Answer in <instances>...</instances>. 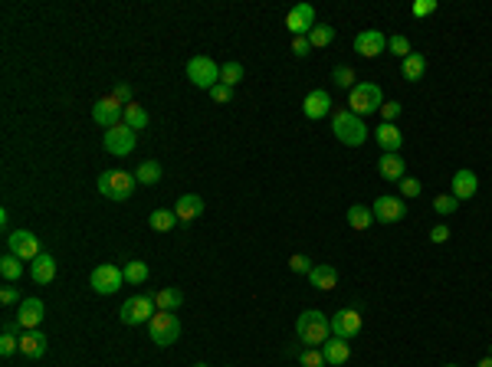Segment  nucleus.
Here are the masks:
<instances>
[{
  "instance_id": "1",
  "label": "nucleus",
  "mask_w": 492,
  "mask_h": 367,
  "mask_svg": "<svg viewBox=\"0 0 492 367\" xmlns=\"http://www.w3.org/2000/svg\"><path fill=\"white\" fill-rule=\"evenodd\" d=\"M296 335L305 348H322L331 338V318H325L318 309H305L296 318Z\"/></svg>"
},
{
  "instance_id": "2",
  "label": "nucleus",
  "mask_w": 492,
  "mask_h": 367,
  "mask_svg": "<svg viewBox=\"0 0 492 367\" xmlns=\"http://www.w3.org/2000/svg\"><path fill=\"white\" fill-rule=\"evenodd\" d=\"M331 132H335V138H338L342 145L361 147L364 141H368L371 128H368V125H364V118H358L355 112H348V108H338V112L331 115Z\"/></svg>"
},
{
  "instance_id": "3",
  "label": "nucleus",
  "mask_w": 492,
  "mask_h": 367,
  "mask_svg": "<svg viewBox=\"0 0 492 367\" xmlns=\"http://www.w3.org/2000/svg\"><path fill=\"white\" fill-rule=\"evenodd\" d=\"M381 105H384V95H381V86H374V82H358L348 95V112H355L358 118L381 112Z\"/></svg>"
},
{
  "instance_id": "4",
  "label": "nucleus",
  "mask_w": 492,
  "mask_h": 367,
  "mask_svg": "<svg viewBox=\"0 0 492 367\" xmlns=\"http://www.w3.org/2000/svg\"><path fill=\"white\" fill-rule=\"evenodd\" d=\"M134 187H138V180L128 171H102L99 174V193L108 200H128Z\"/></svg>"
},
{
  "instance_id": "5",
  "label": "nucleus",
  "mask_w": 492,
  "mask_h": 367,
  "mask_svg": "<svg viewBox=\"0 0 492 367\" xmlns=\"http://www.w3.org/2000/svg\"><path fill=\"white\" fill-rule=\"evenodd\" d=\"M148 331L158 348H167V344H174L180 338V318L174 311H154L148 322Z\"/></svg>"
},
{
  "instance_id": "6",
  "label": "nucleus",
  "mask_w": 492,
  "mask_h": 367,
  "mask_svg": "<svg viewBox=\"0 0 492 367\" xmlns=\"http://www.w3.org/2000/svg\"><path fill=\"white\" fill-rule=\"evenodd\" d=\"M187 79H191L197 88H207L210 92L213 86H220V66L210 56H194L187 62Z\"/></svg>"
},
{
  "instance_id": "7",
  "label": "nucleus",
  "mask_w": 492,
  "mask_h": 367,
  "mask_svg": "<svg viewBox=\"0 0 492 367\" xmlns=\"http://www.w3.org/2000/svg\"><path fill=\"white\" fill-rule=\"evenodd\" d=\"M89 285L99 295L119 292L121 285H125V269H121V265H112V263L95 265V269H92V276H89Z\"/></svg>"
},
{
  "instance_id": "8",
  "label": "nucleus",
  "mask_w": 492,
  "mask_h": 367,
  "mask_svg": "<svg viewBox=\"0 0 492 367\" xmlns=\"http://www.w3.org/2000/svg\"><path fill=\"white\" fill-rule=\"evenodd\" d=\"M134 141H138V132H132L125 121L115 125V128H108L102 138V147L108 154H115V158H125V154H132L134 151Z\"/></svg>"
},
{
  "instance_id": "9",
  "label": "nucleus",
  "mask_w": 492,
  "mask_h": 367,
  "mask_svg": "<svg viewBox=\"0 0 492 367\" xmlns=\"http://www.w3.org/2000/svg\"><path fill=\"white\" fill-rule=\"evenodd\" d=\"M154 311H158V305H154L151 295H132V298H125V305H121L119 315L125 324H145V322H151Z\"/></svg>"
},
{
  "instance_id": "10",
  "label": "nucleus",
  "mask_w": 492,
  "mask_h": 367,
  "mask_svg": "<svg viewBox=\"0 0 492 367\" xmlns=\"http://www.w3.org/2000/svg\"><path fill=\"white\" fill-rule=\"evenodd\" d=\"M7 252L33 263L40 256V236L30 233V230H14V233H7Z\"/></svg>"
},
{
  "instance_id": "11",
  "label": "nucleus",
  "mask_w": 492,
  "mask_h": 367,
  "mask_svg": "<svg viewBox=\"0 0 492 367\" xmlns=\"http://www.w3.org/2000/svg\"><path fill=\"white\" fill-rule=\"evenodd\" d=\"M92 118H95V125H102L105 132L108 128H115V125H121L125 121V105L119 102V99H99V102L92 105Z\"/></svg>"
},
{
  "instance_id": "12",
  "label": "nucleus",
  "mask_w": 492,
  "mask_h": 367,
  "mask_svg": "<svg viewBox=\"0 0 492 367\" xmlns=\"http://www.w3.org/2000/svg\"><path fill=\"white\" fill-rule=\"evenodd\" d=\"M285 29L292 36H309L315 29V7L312 3H296L289 14H285Z\"/></svg>"
},
{
  "instance_id": "13",
  "label": "nucleus",
  "mask_w": 492,
  "mask_h": 367,
  "mask_svg": "<svg viewBox=\"0 0 492 367\" xmlns=\"http://www.w3.org/2000/svg\"><path fill=\"white\" fill-rule=\"evenodd\" d=\"M331 335L342 341H351L361 335V311L358 309H342L331 318Z\"/></svg>"
},
{
  "instance_id": "14",
  "label": "nucleus",
  "mask_w": 492,
  "mask_h": 367,
  "mask_svg": "<svg viewBox=\"0 0 492 367\" xmlns=\"http://www.w3.org/2000/svg\"><path fill=\"white\" fill-rule=\"evenodd\" d=\"M384 49H388V36H384L381 29H361L358 36H355V53L364 59L381 56Z\"/></svg>"
},
{
  "instance_id": "15",
  "label": "nucleus",
  "mask_w": 492,
  "mask_h": 367,
  "mask_svg": "<svg viewBox=\"0 0 492 367\" xmlns=\"http://www.w3.org/2000/svg\"><path fill=\"white\" fill-rule=\"evenodd\" d=\"M371 213L377 223H397V220H403L407 206H403L401 197H388V193H384V197H377L371 204Z\"/></svg>"
},
{
  "instance_id": "16",
  "label": "nucleus",
  "mask_w": 492,
  "mask_h": 367,
  "mask_svg": "<svg viewBox=\"0 0 492 367\" xmlns=\"http://www.w3.org/2000/svg\"><path fill=\"white\" fill-rule=\"evenodd\" d=\"M449 187H453V197L456 200H469V197H476V191H479V177H476V171H469V167H460L456 174H453V180H449Z\"/></svg>"
},
{
  "instance_id": "17",
  "label": "nucleus",
  "mask_w": 492,
  "mask_h": 367,
  "mask_svg": "<svg viewBox=\"0 0 492 367\" xmlns=\"http://www.w3.org/2000/svg\"><path fill=\"white\" fill-rule=\"evenodd\" d=\"M302 112H305L309 121H318V118L331 115V95H328L325 88H312L305 95V102H302Z\"/></svg>"
},
{
  "instance_id": "18",
  "label": "nucleus",
  "mask_w": 492,
  "mask_h": 367,
  "mask_svg": "<svg viewBox=\"0 0 492 367\" xmlns=\"http://www.w3.org/2000/svg\"><path fill=\"white\" fill-rule=\"evenodd\" d=\"M374 141H377V147L384 151V154H397L403 145V134L397 125H390V121H381L377 128H374Z\"/></svg>"
},
{
  "instance_id": "19",
  "label": "nucleus",
  "mask_w": 492,
  "mask_h": 367,
  "mask_svg": "<svg viewBox=\"0 0 492 367\" xmlns=\"http://www.w3.org/2000/svg\"><path fill=\"white\" fill-rule=\"evenodd\" d=\"M16 318H20V324H23V331H33V328H40V322L46 318V305L40 302V298H23Z\"/></svg>"
},
{
  "instance_id": "20",
  "label": "nucleus",
  "mask_w": 492,
  "mask_h": 367,
  "mask_svg": "<svg viewBox=\"0 0 492 367\" xmlns=\"http://www.w3.org/2000/svg\"><path fill=\"white\" fill-rule=\"evenodd\" d=\"M30 276L36 285H49V282L56 279V259H53L49 252H40L30 263Z\"/></svg>"
},
{
  "instance_id": "21",
  "label": "nucleus",
  "mask_w": 492,
  "mask_h": 367,
  "mask_svg": "<svg viewBox=\"0 0 492 367\" xmlns=\"http://www.w3.org/2000/svg\"><path fill=\"white\" fill-rule=\"evenodd\" d=\"M20 354H27V357H43L46 354V335L40 328H33V331H23L20 335Z\"/></svg>"
},
{
  "instance_id": "22",
  "label": "nucleus",
  "mask_w": 492,
  "mask_h": 367,
  "mask_svg": "<svg viewBox=\"0 0 492 367\" xmlns=\"http://www.w3.org/2000/svg\"><path fill=\"white\" fill-rule=\"evenodd\" d=\"M403 171H407V167H403L401 154H381V158H377V174L384 177V180H397V184H401L403 177H407Z\"/></svg>"
},
{
  "instance_id": "23",
  "label": "nucleus",
  "mask_w": 492,
  "mask_h": 367,
  "mask_svg": "<svg viewBox=\"0 0 492 367\" xmlns=\"http://www.w3.org/2000/svg\"><path fill=\"white\" fill-rule=\"evenodd\" d=\"M322 354H325V364L338 367V364H344V361L351 357V348H348V341H342V338H335V335H331V338L322 344Z\"/></svg>"
},
{
  "instance_id": "24",
  "label": "nucleus",
  "mask_w": 492,
  "mask_h": 367,
  "mask_svg": "<svg viewBox=\"0 0 492 367\" xmlns=\"http://www.w3.org/2000/svg\"><path fill=\"white\" fill-rule=\"evenodd\" d=\"M174 213H178V220H197L200 213H204V197H197V193H184L174 206Z\"/></svg>"
},
{
  "instance_id": "25",
  "label": "nucleus",
  "mask_w": 492,
  "mask_h": 367,
  "mask_svg": "<svg viewBox=\"0 0 492 367\" xmlns=\"http://www.w3.org/2000/svg\"><path fill=\"white\" fill-rule=\"evenodd\" d=\"M309 282H312L318 292H328V289L338 285V269H335V265H315L312 272H309Z\"/></svg>"
},
{
  "instance_id": "26",
  "label": "nucleus",
  "mask_w": 492,
  "mask_h": 367,
  "mask_svg": "<svg viewBox=\"0 0 492 367\" xmlns=\"http://www.w3.org/2000/svg\"><path fill=\"white\" fill-rule=\"evenodd\" d=\"M401 73L407 82H417V79H423V73H427V59L420 56V53H410L407 59H401Z\"/></svg>"
},
{
  "instance_id": "27",
  "label": "nucleus",
  "mask_w": 492,
  "mask_h": 367,
  "mask_svg": "<svg viewBox=\"0 0 492 367\" xmlns=\"http://www.w3.org/2000/svg\"><path fill=\"white\" fill-rule=\"evenodd\" d=\"M371 223H374L371 206H361V204L348 206V226H351V230H358V233H364V230H368Z\"/></svg>"
},
{
  "instance_id": "28",
  "label": "nucleus",
  "mask_w": 492,
  "mask_h": 367,
  "mask_svg": "<svg viewBox=\"0 0 492 367\" xmlns=\"http://www.w3.org/2000/svg\"><path fill=\"white\" fill-rule=\"evenodd\" d=\"M180 302H184V292H180V289H161V292H154L158 311H178Z\"/></svg>"
},
{
  "instance_id": "29",
  "label": "nucleus",
  "mask_w": 492,
  "mask_h": 367,
  "mask_svg": "<svg viewBox=\"0 0 492 367\" xmlns=\"http://www.w3.org/2000/svg\"><path fill=\"white\" fill-rule=\"evenodd\" d=\"M151 230H158V233H171L174 226H178V213L174 210H151Z\"/></svg>"
},
{
  "instance_id": "30",
  "label": "nucleus",
  "mask_w": 492,
  "mask_h": 367,
  "mask_svg": "<svg viewBox=\"0 0 492 367\" xmlns=\"http://www.w3.org/2000/svg\"><path fill=\"white\" fill-rule=\"evenodd\" d=\"M0 276L7 282H16L23 276V259L14 256V252H3V256H0Z\"/></svg>"
},
{
  "instance_id": "31",
  "label": "nucleus",
  "mask_w": 492,
  "mask_h": 367,
  "mask_svg": "<svg viewBox=\"0 0 492 367\" xmlns=\"http://www.w3.org/2000/svg\"><path fill=\"white\" fill-rule=\"evenodd\" d=\"M151 276L148 263H138V259H132V263H125V282L128 285H145Z\"/></svg>"
},
{
  "instance_id": "32",
  "label": "nucleus",
  "mask_w": 492,
  "mask_h": 367,
  "mask_svg": "<svg viewBox=\"0 0 492 367\" xmlns=\"http://www.w3.org/2000/svg\"><path fill=\"white\" fill-rule=\"evenodd\" d=\"M125 125H128L132 132L148 128V112H145L141 105H125Z\"/></svg>"
},
{
  "instance_id": "33",
  "label": "nucleus",
  "mask_w": 492,
  "mask_h": 367,
  "mask_svg": "<svg viewBox=\"0 0 492 367\" xmlns=\"http://www.w3.org/2000/svg\"><path fill=\"white\" fill-rule=\"evenodd\" d=\"M331 40H335V27H328V23H315V29L309 33V43H312V49L331 46Z\"/></svg>"
},
{
  "instance_id": "34",
  "label": "nucleus",
  "mask_w": 492,
  "mask_h": 367,
  "mask_svg": "<svg viewBox=\"0 0 492 367\" xmlns=\"http://www.w3.org/2000/svg\"><path fill=\"white\" fill-rule=\"evenodd\" d=\"M134 180H138V184H158V180H161V164L158 161H145L141 164V167H138V171H134Z\"/></svg>"
},
{
  "instance_id": "35",
  "label": "nucleus",
  "mask_w": 492,
  "mask_h": 367,
  "mask_svg": "<svg viewBox=\"0 0 492 367\" xmlns=\"http://www.w3.org/2000/svg\"><path fill=\"white\" fill-rule=\"evenodd\" d=\"M220 82H224V86H239V82H243V66H239V62H233V59H230V62H224V66H220Z\"/></svg>"
},
{
  "instance_id": "36",
  "label": "nucleus",
  "mask_w": 492,
  "mask_h": 367,
  "mask_svg": "<svg viewBox=\"0 0 492 367\" xmlns=\"http://www.w3.org/2000/svg\"><path fill=\"white\" fill-rule=\"evenodd\" d=\"M331 79H335V86L338 88H355L358 86V82H355L358 75H355L351 66H335V69H331Z\"/></svg>"
},
{
  "instance_id": "37",
  "label": "nucleus",
  "mask_w": 492,
  "mask_h": 367,
  "mask_svg": "<svg viewBox=\"0 0 492 367\" xmlns=\"http://www.w3.org/2000/svg\"><path fill=\"white\" fill-rule=\"evenodd\" d=\"M433 210H436L440 217H449V213H456V210H460V200H456L453 193H440V197L433 200Z\"/></svg>"
},
{
  "instance_id": "38",
  "label": "nucleus",
  "mask_w": 492,
  "mask_h": 367,
  "mask_svg": "<svg viewBox=\"0 0 492 367\" xmlns=\"http://www.w3.org/2000/svg\"><path fill=\"white\" fill-rule=\"evenodd\" d=\"M388 49L394 53V56H401V59H407L414 49H410V40L403 36V33H394V36H388Z\"/></svg>"
},
{
  "instance_id": "39",
  "label": "nucleus",
  "mask_w": 492,
  "mask_h": 367,
  "mask_svg": "<svg viewBox=\"0 0 492 367\" xmlns=\"http://www.w3.org/2000/svg\"><path fill=\"white\" fill-rule=\"evenodd\" d=\"M298 364L302 367H325V354L318 351V348H305V351L298 354Z\"/></svg>"
},
{
  "instance_id": "40",
  "label": "nucleus",
  "mask_w": 492,
  "mask_h": 367,
  "mask_svg": "<svg viewBox=\"0 0 492 367\" xmlns=\"http://www.w3.org/2000/svg\"><path fill=\"white\" fill-rule=\"evenodd\" d=\"M289 269H292V272H298V276H309L315 265H312V259H309L305 252H296V256L289 259Z\"/></svg>"
},
{
  "instance_id": "41",
  "label": "nucleus",
  "mask_w": 492,
  "mask_h": 367,
  "mask_svg": "<svg viewBox=\"0 0 492 367\" xmlns=\"http://www.w3.org/2000/svg\"><path fill=\"white\" fill-rule=\"evenodd\" d=\"M210 99H213L217 105H226L230 99H233V88L220 82V86H213V88H210Z\"/></svg>"
},
{
  "instance_id": "42",
  "label": "nucleus",
  "mask_w": 492,
  "mask_h": 367,
  "mask_svg": "<svg viewBox=\"0 0 492 367\" xmlns=\"http://www.w3.org/2000/svg\"><path fill=\"white\" fill-rule=\"evenodd\" d=\"M420 191H423V184H420L417 177H403V180H401V193H403V197H420Z\"/></svg>"
},
{
  "instance_id": "43",
  "label": "nucleus",
  "mask_w": 492,
  "mask_h": 367,
  "mask_svg": "<svg viewBox=\"0 0 492 367\" xmlns=\"http://www.w3.org/2000/svg\"><path fill=\"white\" fill-rule=\"evenodd\" d=\"M14 351H20V338L16 335H0V354L10 357Z\"/></svg>"
},
{
  "instance_id": "44",
  "label": "nucleus",
  "mask_w": 492,
  "mask_h": 367,
  "mask_svg": "<svg viewBox=\"0 0 492 367\" xmlns=\"http://www.w3.org/2000/svg\"><path fill=\"white\" fill-rule=\"evenodd\" d=\"M309 49H312L309 36H292V56H309Z\"/></svg>"
},
{
  "instance_id": "45",
  "label": "nucleus",
  "mask_w": 492,
  "mask_h": 367,
  "mask_svg": "<svg viewBox=\"0 0 492 367\" xmlns=\"http://www.w3.org/2000/svg\"><path fill=\"white\" fill-rule=\"evenodd\" d=\"M401 115V102H384L381 105V118H384V121H390V125H394V118Z\"/></svg>"
},
{
  "instance_id": "46",
  "label": "nucleus",
  "mask_w": 492,
  "mask_h": 367,
  "mask_svg": "<svg viewBox=\"0 0 492 367\" xmlns=\"http://www.w3.org/2000/svg\"><path fill=\"white\" fill-rule=\"evenodd\" d=\"M0 302H3V305H16V302H23V298H20V292H16L14 285H3V289H0Z\"/></svg>"
},
{
  "instance_id": "47",
  "label": "nucleus",
  "mask_w": 492,
  "mask_h": 367,
  "mask_svg": "<svg viewBox=\"0 0 492 367\" xmlns=\"http://www.w3.org/2000/svg\"><path fill=\"white\" fill-rule=\"evenodd\" d=\"M112 99H119L121 105H132V86H128V82H121V86H115V92H112Z\"/></svg>"
},
{
  "instance_id": "48",
  "label": "nucleus",
  "mask_w": 492,
  "mask_h": 367,
  "mask_svg": "<svg viewBox=\"0 0 492 367\" xmlns=\"http://www.w3.org/2000/svg\"><path fill=\"white\" fill-rule=\"evenodd\" d=\"M436 10V0H417L414 3V16H430Z\"/></svg>"
},
{
  "instance_id": "49",
  "label": "nucleus",
  "mask_w": 492,
  "mask_h": 367,
  "mask_svg": "<svg viewBox=\"0 0 492 367\" xmlns=\"http://www.w3.org/2000/svg\"><path fill=\"white\" fill-rule=\"evenodd\" d=\"M449 239V226L447 223H440V226H433L430 230V243H447Z\"/></svg>"
},
{
  "instance_id": "50",
  "label": "nucleus",
  "mask_w": 492,
  "mask_h": 367,
  "mask_svg": "<svg viewBox=\"0 0 492 367\" xmlns=\"http://www.w3.org/2000/svg\"><path fill=\"white\" fill-rule=\"evenodd\" d=\"M3 335H16V338H20V335H23L20 318H7V322H3Z\"/></svg>"
},
{
  "instance_id": "51",
  "label": "nucleus",
  "mask_w": 492,
  "mask_h": 367,
  "mask_svg": "<svg viewBox=\"0 0 492 367\" xmlns=\"http://www.w3.org/2000/svg\"><path fill=\"white\" fill-rule=\"evenodd\" d=\"M476 367H492V354H489V357H482V361H479Z\"/></svg>"
},
{
  "instance_id": "52",
  "label": "nucleus",
  "mask_w": 492,
  "mask_h": 367,
  "mask_svg": "<svg viewBox=\"0 0 492 367\" xmlns=\"http://www.w3.org/2000/svg\"><path fill=\"white\" fill-rule=\"evenodd\" d=\"M194 367H207V364H204V361H200V364H194Z\"/></svg>"
},
{
  "instance_id": "53",
  "label": "nucleus",
  "mask_w": 492,
  "mask_h": 367,
  "mask_svg": "<svg viewBox=\"0 0 492 367\" xmlns=\"http://www.w3.org/2000/svg\"><path fill=\"white\" fill-rule=\"evenodd\" d=\"M447 367H456V364H447Z\"/></svg>"
}]
</instances>
